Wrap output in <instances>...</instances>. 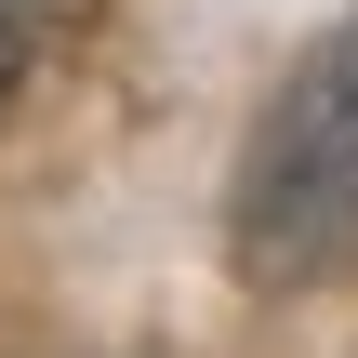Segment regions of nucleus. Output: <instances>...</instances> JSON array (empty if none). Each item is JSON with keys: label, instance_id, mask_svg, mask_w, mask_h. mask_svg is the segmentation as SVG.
<instances>
[{"label": "nucleus", "instance_id": "nucleus-1", "mask_svg": "<svg viewBox=\"0 0 358 358\" xmlns=\"http://www.w3.org/2000/svg\"><path fill=\"white\" fill-rule=\"evenodd\" d=\"M345 239H358V13L279 80L226 186V252L252 279H319Z\"/></svg>", "mask_w": 358, "mask_h": 358}]
</instances>
